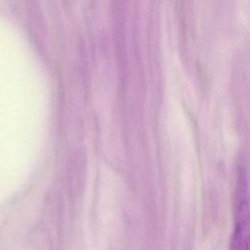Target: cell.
<instances>
[{
	"label": "cell",
	"mask_w": 250,
	"mask_h": 250,
	"mask_svg": "<svg viewBox=\"0 0 250 250\" xmlns=\"http://www.w3.org/2000/svg\"><path fill=\"white\" fill-rule=\"evenodd\" d=\"M236 227L231 239V250H248V203L246 186L240 176L236 194Z\"/></svg>",
	"instance_id": "obj_1"
}]
</instances>
